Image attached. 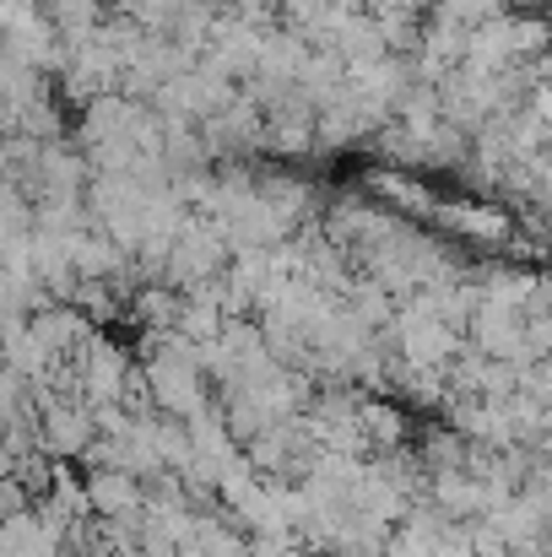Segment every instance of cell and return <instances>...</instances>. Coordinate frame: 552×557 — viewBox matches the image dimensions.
Wrapping results in <instances>:
<instances>
[{
    "instance_id": "cell-1",
    "label": "cell",
    "mask_w": 552,
    "mask_h": 557,
    "mask_svg": "<svg viewBox=\"0 0 552 557\" xmlns=\"http://www.w3.org/2000/svg\"><path fill=\"white\" fill-rule=\"evenodd\" d=\"M390 331H395L401 363H412V369H444V363L461 352V331H450L444 320H433V314H422V309H412V304L390 320Z\"/></svg>"
},
{
    "instance_id": "cell-2",
    "label": "cell",
    "mask_w": 552,
    "mask_h": 557,
    "mask_svg": "<svg viewBox=\"0 0 552 557\" xmlns=\"http://www.w3.org/2000/svg\"><path fill=\"white\" fill-rule=\"evenodd\" d=\"M38 438L49 455L71 460L93 444V411L76 406V400H44V422H38Z\"/></svg>"
},
{
    "instance_id": "cell-3",
    "label": "cell",
    "mask_w": 552,
    "mask_h": 557,
    "mask_svg": "<svg viewBox=\"0 0 552 557\" xmlns=\"http://www.w3.org/2000/svg\"><path fill=\"white\" fill-rule=\"evenodd\" d=\"M147 504L142 493V476L120 471V466H98L93 482H87V509H98L103 520H136Z\"/></svg>"
},
{
    "instance_id": "cell-4",
    "label": "cell",
    "mask_w": 552,
    "mask_h": 557,
    "mask_svg": "<svg viewBox=\"0 0 552 557\" xmlns=\"http://www.w3.org/2000/svg\"><path fill=\"white\" fill-rule=\"evenodd\" d=\"M439 222L461 238H477V244H499L510 233V216L488 200H466V206H439Z\"/></svg>"
},
{
    "instance_id": "cell-5",
    "label": "cell",
    "mask_w": 552,
    "mask_h": 557,
    "mask_svg": "<svg viewBox=\"0 0 552 557\" xmlns=\"http://www.w3.org/2000/svg\"><path fill=\"white\" fill-rule=\"evenodd\" d=\"M428 5H433V11H428L433 22H455V27H466V33H471L477 22H488V16L504 11V0H428Z\"/></svg>"
},
{
    "instance_id": "cell-6",
    "label": "cell",
    "mask_w": 552,
    "mask_h": 557,
    "mask_svg": "<svg viewBox=\"0 0 552 557\" xmlns=\"http://www.w3.org/2000/svg\"><path fill=\"white\" fill-rule=\"evenodd\" d=\"M358 428H364V438L373 444H401L406 438V422H401V411L395 406H373V400H358Z\"/></svg>"
},
{
    "instance_id": "cell-7",
    "label": "cell",
    "mask_w": 552,
    "mask_h": 557,
    "mask_svg": "<svg viewBox=\"0 0 552 557\" xmlns=\"http://www.w3.org/2000/svg\"><path fill=\"white\" fill-rule=\"evenodd\" d=\"M515 5H542V0H515Z\"/></svg>"
}]
</instances>
